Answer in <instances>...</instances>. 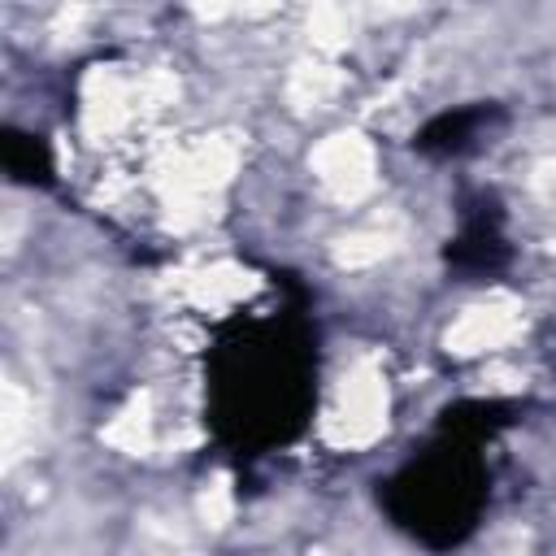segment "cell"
Returning <instances> with one entry per match:
<instances>
[{
    "label": "cell",
    "mask_w": 556,
    "mask_h": 556,
    "mask_svg": "<svg viewBox=\"0 0 556 556\" xmlns=\"http://www.w3.org/2000/svg\"><path fill=\"white\" fill-rule=\"evenodd\" d=\"M491 117V109H456V113H439L421 135H417V148L421 152H434V156H452V152H465L482 122Z\"/></svg>",
    "instance_id": "obj_1"
}]
</instances>
